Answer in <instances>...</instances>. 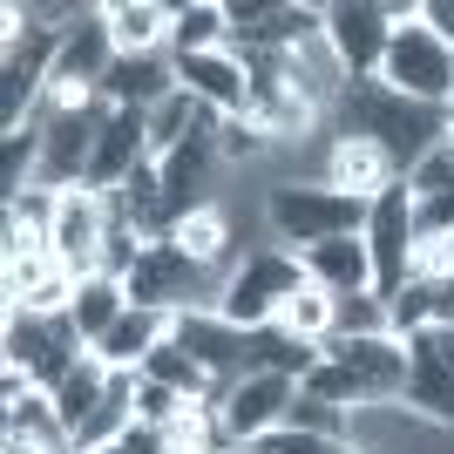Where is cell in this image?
Returning <instances> with one entry per match:
<instances>
[{
  "label": "cell",
  "instance_id": "cell-16",
  "mask_svg": "<svg viewBox=\"0 0 454 454\" xmlns=\"http://www.w3.org/2000/svg\"><path fill=\"white\" fill-rule=\"evenodd\" d=\"M400 407L441 434H454V373L441 366V353L427 346V333L407 340V387H400Z\"/></svg>",
  "mask_w": 454,
  "mask_h": 454
},
{
  "label": "cell",
  "instance_id": "cell-10",
  "mask_svg": "<svg viewBox=\"0 0 454 454\" xmlns=\"http://www.w3.org/2000/svg\"><path fill=\"white\" fill-rule=\"evenodd\" d=\"M325 41L353 82L380 75L387 41H394V0H325Z\"/></svg>",
  "mask_w": 454,
  "mask_h": 454
},
{
  "label": "cell",
  "instance_id": "cell-9",
  "mask_svg": "<svg viewBox=\"0 0 454 454\" xmlns=\"http://www.w3.org/2000/svg\"><path fill=\"white\" fill-rule=\"evenodd\" d=\"M366 251H373V271H380V299H394L400 285H414V245H420V224H414V190L407 176L387 184L366 210Z\"/></svg>",
  "mask_w": 454,
  "mask_h": 454
},
{
  "label": "cell",
  "instance_id": "cell-33",
  "mask_svg": "<svg viewBox=\"0 0 454 454\" xmlns=\"http://www.w3.org/2000/svg\"><path fill=\"white\" fill-rule=\"evenodd\" d=\"M251 454H353L346 441H319V434H299V427H271V434L251 441Z\"/></svg>",
  "mask_w": 454,
  "mask_h": 454
},
{
  "label": "cell",
  "instance_id": "cell-8",
  "mask_svg": "<svg viewBox=\"0 0 454 454\" xmlns=\"http://www.w3.org/2000/svg\"><path fill=\"white\" fill-rule=\"evenodd\" d=\"M102 115H109L102 95H95L89 109H41V170H35L41 190H75V184H89Z\"/></svg>",
  "mask_w": 454,
  "mask_h": 454
},
{
  "label": "cell",
  "instance_id": "cell-31",
  "mask_svg": "<svg viewBox=\"0 0 454 454\" xmlns=\"http://www.w3.org/2000/svg\"><path fill=\"white\" fill-rule=\"evenodd\" d=\"M407 190H414V197H448V190H454V143H448V136L407 170Z\"/></svg>",
  "mask_w": 454,
  "mask_h": 454
},
{
  "label": "cell",
  "instance_id": "cell-30",
  "mask_svg": "<svg viewBox=\"0 0 454 454\" xmlns=\"http://www.w3.org/2000/svg\"><path fill=\"white\" fill-rule=\"evenodd\" d=\"M190 407H197V400L170 394L163 380H136V420H143V427H176Z\"/></svg>",
  "mask_w": 454,
  "mask_h": 454
},
{
  "label": "cell",
  "instance_id": "cell-13",
  "mask_svg": "<svg viewBox=\"0 0 454 454\" xmlns=\"http://www.w3.org/2000/svg\"><path fill=\"white\" fill-rule=\"evenodd\" d=\"M325 360L360 380L373 394V407H394L400 387H407V340H394V333H380V340H325Z\"/></svg>",
  "mask_w": 454,
  "mask_h": 454
},
{
  "label": "cell",
  "instance_id": "cell-34",
  "mask_svg": "<svg viewBox=\"0 0 454 454\" xmlns=\"http://www.w3.org/2000/svg\"><path fill=\"white\" fill-rule=\"evenodd\" d=\"M115 454H170V434H163V427H143V420H136L129 434L115 441Z\"/></svg>",
  "mask_w": 454,
  "mask_h": 454
},
{
  "label": "cell",
  "instance_id": "cell-29",
  "mask_svg": "<svg viewBox=\"0 0 454 454\" xmlns=\"http://www.w3.org/2000/svg\"><path fill=\"white\" fill-rule=\"evenodd\" d=\"M217 156H224V170H238V163H265V156H278V143H271L251 115H224V122H217Z\"/></svg>",
  "mask_w": 454,
  "mask_h": 454
},
{
  "label": "cell",
  "instance_id": "cell-12",
  "mask_svg": "<svg viewBox=\"0 0 454 454\" xmlns=\"http://www.w3.org/2000/svg\"><path fill=\"white\" fill-rule=\"evenodd\" d=\"M292 394H299V380H285V373H245V380L224 394L217 420H224V434L238 441V448H251L258 434L285 427V407H292Z\"/></svg>",
  "mask_w": 454,
  "mask_h": 454
},
{
  "label": "cell",
  "instance_id": "cell-18",
  "mask_svg": "<svg viewBox=\"0 0 454 454\" xmlns=\"http://www.w3.org/2000/svg\"><path fill=\"white\" fill-rule=\"evenodd\" d=\"M319 184H333V190H346V197H366V204H373L387 184H400V170H394V156L380 150V143H360V136H333V143H325V170H319Z\"/></svg>",
  "mask_w": 454,
  "mask_h": 454
},
{
  "label": "cell",
  "instance_id": "cell-6",
  "mask_svg": "<svg viewBox=\"0 0 454 454\" xmlns=\"http://www.w3.org/2000/svg\"><path fill=\"white\" fill-rule=\"evenodd\" d=\"M82 333L68 319H35V312H0V366H20L35 373V387L55 394L61 380L82 366Z\"/></svg>",
  "mask_w": 454,
  "mask_h": 454
},
{
  "label": "cell",
  "instance_id": "cell-40",
  "mask_svg": "<svg viewBox=\"0 0 454 454\" xmlns=\"http://www.w3.org/2000/svg\"><path fill=\"white\" fill-rule=\"evenodd\" d=\"M353 454H366V448H353Z\"/></svg>",
  "mask_w": 454,
  "mask_h": 454
},
{
  "label": "cell",
  "instance_id": "cell-3",
  "mask_svg": "<svg viewBox=\"0 0 454 454\" xmlns=\"http://www.w3.org/2000/svg\"><path fill=\"white\" fill-rule=\"evenodd\" d=\"M380 82L400 89L407 102H427V109L454 102V48L420 27V0H394V41H387Z\"/></svg>",
  "mask_w": 454,
  "mask_h": 454
},
{
  "label": "cell",
  "instance_id": "cell-35",
  "mask_svg": "<svg viewBox=\"0 0 454 454\" xmlns=\"http://www.w3.org/2000/svg\"><path fill=\"white\" fill-rule=\"evenodd\" d=\"M420 27L427 35H441L454 48V0H420Z\"/></svg>",
  "mask_w": 454,
  "mask_h": 454
},
{
  "label": "cell",
  "instance_id": "cell-37",
  "mask_svg": "<svg viewBox=\"0 0 454 454\" xmlns=\"http://www.w3.org/2000/svg\"><path fill=\"white\" fill-rule=\"evenodd\" d=\"M427 346L441 353V366L454 373V325H427Z\"/></svg>",
  "mask_w": 454,
  "mask_h": 454
},
{
  "label": "cell",
  "instance_id": "cell-17",
  "mask_svg": "<svg viewBox=\"0 0 454 454\" xmlns=\"http://www.w3.org/2000/svg\"><path fill=\"white\" fill-rule=\"evenodd\" d=\"M102 27H109L115 55H170L176 7L170 0H102Z\"/></svg>",
  "mask_w": 454,
  "mask_h": 454
},
{
  "label": "cell",
  "instance_id": "cell-5",
  "mask_svg": "<svg viewBox=\"0 0 454 454\" xmlns=\"http://www.w3.org/2000/svg\"><path fill=\"white\" fill-rule=\"evenodd\" d=\"M305 285V265L278 245H251V258L231 271L224 299H217V319H231L238 333H265L278 319V305Z\"/></svg>",
  "mask_w": 454,
  "mask_h": 454
},
{
  "label": "cell",
  "instance_id": "cell-38",
  "mask_svg": "<svg viewBox=\"0 0 454 454\" xmlns=\"http://www.w3.org/2000/svg\"><path fill=\"white\" fill-rule=\"evenodd\" d=\"M448 122H454V102H448Z\"/></svg>",
  "mask_w": 454,
  "mask_h": 454
},
{
  "label": "cell",
  "instance_id": "cell-25",
  "mask_svg": "<svg viewBox=\"0 0 454 454\" xmlns=\"http://www.w3.org/2000/svg\"><path fill=\"white\" fill-rule=\"evenodd\" d=\"M102 394H109V366L95 360V353H82V366L55 387V407H61V420H68V434H75L95 407H102Z\"/></svg>",
  "mask_w": 454,
  "mask_h": 454
},
{
  "label": "cell",
  "instance_id": "cell-24",
  "mask_svg": "<svg viewBox=\"0 0 454 454\" xmlns=\"http://www.w3.org/2000/svg\"><path fill=\"white\" fill-rule=\"evenodd\" d=\"M278 333H292V340H312V346H325L333 340V292H325V285H312L305 278L299 292H292V299L278 305Z\"/></svg>",
  "mask_w": 454,
  "mask_h": 454
},
{
  "label": "cell",
  "instance_id": "cell-36",
  "mask_svg": "<svg viewBox=\"0 0 454 454\" xmlns=\"http://www.w3.org/2000/svg\"><path fill=\"white\" fill-rule=\"evenodd\" d=\"M427 305H434V325H454V271L427 285Z\"/></svg>",
  "mask_w": 454,
  "mask_h": 454
},
{
  "label": "cell",
  "instance_id": "cell-19",
  "mask_svg": "<svg viewBox=\"0 0 454 454\" xmlns=\"http://www.w3.org/2000/svg\"><path fill=\"white\" fill-rule=\"evenodd\" d=\"M299 265H305V278L325 285L333 299H346V292H380V271H373L366 238H325V245L299 251Z\"/></svg>",
  "mask_w": 454,
  "mask_h": 454
},
{
  "label": "cell",
  "instance_id": "cell-2",
  "mask_svg": "<svg viewBox=\"0 0 454 454\" xmlns=\"http://www.w3.org/2000/svg\"><path fill=\"white\" fill-rule=\"evenodd\" d=\"M366 197H346L333 184H271L265 190V231L278 251H312L325 238H360L366 231Z\"/></svg>",
  "mask_w": 454,
  "mask_h": 454
},
{
  "label": "cell",
  "instance_id": "cell-26",
  "mask_svg": "<svg viewBox=\"0 0 454 454\" xmlns=\"http://www.w3.org/2000/svg\"><path fill=\"white\" fill-rule=\"evenodd\" d=\"M258 340V373H285V380H305L312 366L325 360V346L312 340H292V333H278V325H265V333H251Z\"/></svg>",
  "mask_w": 454,
  "mask_h": 454
},
{
  "label": "cell",
  "instance_id": "cell-15",
  "mask_svg": "<svg viewBox=\"0 0 454 454\" xmlns=\"http://www.w3.org/2000/svg\"><path fill=\"white\" fill-rule=\"evenodd\" d=\"M170 61H176V55H170ZM176 82H184V89L197 95L210 115H251V68H245V55H231V48L176 61Z\"/></svg>",
  "mask_w": 454,
  "mask_h": 454
},
{
  "label": "cell",
  "instance_id": "cell-21",
  "mask_svg": "<svg viewBox=\"0 0 454 454\" xmlns=\"http://www.w3.org/2000/svg\"><path fill=\"white\" fill-rule=\"evenodd\" d=\"M163 340H170V319H163V312H143V305H129V312L109 325V340L89 346V353L109 366V373H143V360H150Z\"/></svg>",
  "mask_w": 454,
  "mask_h": 454
},
{
  "label": "cell",
  "instance_id": "cell-27",
  "mask_svg": "<svg viewBox=\"0 0 454 454\" xmlns=\"http://www.w3.org/2000/svg\"><path fill=\"white\" fill-rule=\"evenodd\" d=\"M353 420L360 414H346V407H333V400H319V394H292V407H285V427H299V434H319V441H346L353 448Z\"/></svg>",
  "mask_w": 454,
  "mask_h": 454
},
{
  "label": "cell",
  "instance_id": "cell-1",
  "mask_svg": "<svg viewBox=\"0 0 454 454\" xmlns=\"http://www.w3.org/2000/svg\"><path fill=\"white\" fill-rule=\"evenodd\" d=\"M325 129H333V136H360V143H380V150L394 156V170L407 176L420 156L448 136V109L407 102L400 89H387L380 75H366V82H346V95L333 102V115H325Z\"/></svg>",
  "mask_w": 454,
  "mask_h": 454
},
{
  "label": "cell",
  "instance_id": "cell-4",
  "mask_svg": "<svg viewBox=\"0 0 454 454\" xmlns=\"http://www.w3.org/2000/svg\"><path fill=\"white\" fill-rule=\"evenodd\" d=\"M122 285H129V305L163 312V319H184V312H217V299H224L231 278L210 271V265H197V258H184L170 238H156Z\"/></svg>",
  "mask_w": 454,
  "mask_h": 454
},
{
  "label": "cell",
  "instance_id": "cell-7",
  "mask_svg": "<svg viewBox=\"0 0 454 454\" xmlns=\"http://www.w3.org/2000/svg\"><path fill=\"white\" fill-rule=\"evenodd\" d=\"M109 231H115V204H109V190H95V184L55 190V224H48V251H55V258L75 271V278L102 271V245H109Z\"/></svg>",
  "mask_w": 454,
  "mask_h": 454
},
{
  "label": "cell",
  "instance_id": "cell-14",
  "mask_svg": "<svg viewBox=\"0 0 454 454\" xmlns=\"http://www.w3.org/2000/svg\"><path fill=\"white\" fill-rule=\"evenodd\" d=\"M143 163H150V115H143V109H115V102H109L102 136H95L89 184H95V190H122Z\"/></svg>",
  "mask_w": 454,
  "mask_h": 454
},
{
  "label": "cell",
  "instance_id": "cell-32",
  "mask_svg": "<svg viewBox=\"0 0 454 454\" xmlns=\"http://www.w3.org/2000/svg\"><path fill=\"white\" fill-rule=\"evenodd\" d=\"M387 319H394V340H414L434 325V305H427V285H400L394 299H387Z\"/></svg>",
  "mask_w": 454,
  "mask_h": 454
},
{
  "label": "cell",
  "instance_id": "cell-20",
  "mask_svg": "<svg viewBox=\"0 0 454 454\" xmlns=\"http://www.w3.org/2000/svg\"><path fill=\"white\" fill-rule=\"evenodd\" d=\"M184 82H176V61L170 55H115V68L102 75V102H115V109H143L150 115L163 95H176Z\"/></svg>",
  "mask_w": 454,
  "mask_h": 454
},
{
  "label": "cell",
  "instance_id": "cell-39",
  "mask_svg": "<svg viewBox=\"0 0 454 454\" xmlns=\"http://www.w3.org/2000/svg\"><path fill=\"white\" fill-rule=\"evenodd\" d=\"M448 245H454V231H448Z\"/></svg>",
  "mask_w": 454,
  "mask_h": 454
},
{
  "label": "cell",
  "instance_id": "cell-11",
  "mask_svg": "<svg viewBox=\"0 0 454 454\" xmlns=\"http://www.w3.org/2000/svg\"><path fill=\"white\" fill-rule=\"evenodd\" d=\"M170 340L184 346V353H197V360L210 366V380H224V387L258 373V340L238 333L231 319H217V312H184V319H170Z\"/></svg>",
  "mask_w": 454,
  "mask_h": 454
},
{
  "label": "cell",
  "instance_id": "cell-28",
  "mask_svg": "<svg viewBox=\"0 0 454 454\" xmlns=\"http://www.w3.org/2000/svg\"><path fill=\"white\" fill-rule=\"evenodd\" d=\"M380 333H394L380 292H346V299H333V340H380Z\"/></svg>",
  "mask_w": 454,
  "mask_h": 454
},
{
  "label": "cell",
  "instance_id": "cell-22",
  "mask_svg": "<svg viewBox=\"0 0 454 454\" xmlns=\"http://www.w3.org/2000/svg\"><path fill=\"white\" fill-rule=\"evenodd\" d=\"M129 312V285L122 278H109V271H89L82 278V292H75V305H68V325L82 333V346H102L109 340V325Z\"/></svg>",
  "mask_w": 454,
  "mask_h": 454
},
{
  "label": "cell",
  "instance_id": "cell-23",
  "mask_svg": "<svg viewBox=\"0 0 454 454\" xmlns=\"http://www.w3.org/2000/svg\"><path fill=\"white\" fill-rule=\"evenodd\" d=\"M231 48V0H176V35H170V55H217Z\"/></svg>",
  "mask_w": 454,
  "mask_h": 454
}]
</instances>
